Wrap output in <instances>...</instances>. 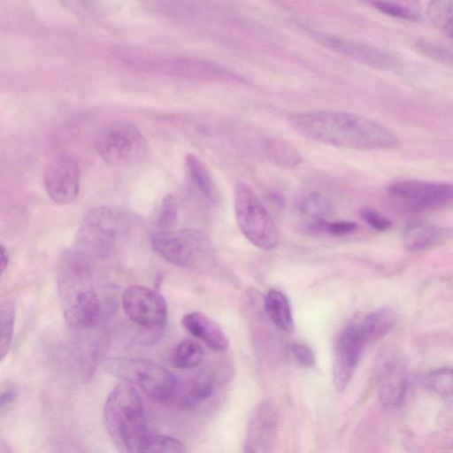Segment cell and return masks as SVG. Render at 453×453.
I'll list each match as a JSON object with an SVG mask.
<instances>
[{
  "label": "cell",
  "mask_w": 453,
  "mask_h": 453,
  "mask_svg": "<svg viewBox=\"0 0 453 453\" xmlns=\"http://www.w3.org/2000/svg\"><path fill=\"white\" fill-rule=\"evenodd\" d=\"M204 357L203 348L197 342L186 339L180 342L173 349L171 362L179 369H191L198 366Z\"/></svg>",
  "instance_id": "cell-23"
},
{
  "label": "cell",
  "mask_w": 453,
  "mask_h": 453,
  "mask_svg": "<svg viewBox=\"0 0 453 453\" xmlns=\"http://www.w3.org/2000/svg\"><path fill=\"white\" fill-rule=\"evenodd\" d=\"M452 238L453 226L416 222L406 228L403 242L408 250L424 251L436 248Z\"/></svg>",
  "instance_id": "cell-15"
},
{
  "label": "cell",
  "mask_w": 453,
  "mask_h": 453,
  "mask_svg": "<svg viewBox=\"0 0 453 453\" xmlns=\"http://www.w3.org/2000/svg\"><path fill=\"white\" fill-rule=\"evenodd\" d=\"M185 166L193 184L204 197L213 201L216 196L215 182L205 164L196 155L188 153L185 157Z\"/></svg>",
  "instance_id": "cell-21"
},
{
  "label": "cell",
  "mask_w": 453,
  "mask_h": 453,
  "mask_svg": "<svg viewBox=\"0 0 453 453\" xmlns=\"http://www.w3.org/2000/svg\"><path fill=\"white\" fill-rule=\"evenodd\" d=\"M1 345L0 357L3 359L8 353L12 341L15 319L13 303L7 301L1 304Z\"/></svg>",
  "instance_id": "cell-25"
},
{
  "label": "cell",
  "mask_w": 453,
  "mask_h": 453,
  "mask_svg": "<svg viewBox=\"0 0 453 453\" xmlns=\"http://www.w3.org/2000/svg\"><path fill=\"white\" fill-rule=\"evenodd\" d=\"M265 307L271 320L282 331L292 333L294 320L287 296L278 289H270L265 296Z\"/></svg>",
  "instance_id": "cell-19"
},
{
  "label": "cell",
  "mask_w": 453,
  "mask_h": 453,
  "mask_svg": "<svg viewBox=\"0 0 453 453\" xmlns=\"http://www.w3.org/2000/svg\"><path fill=\"white\" fill-rule=\"evenodd\" d=\"M443 33L449 38L453 39V5L443 20V22L441 24Z\"/></svg>",
  "instance_id": "cell-34"
},
{
  "label": "cell",
  "mask_w": 453,
  "mask_h": 453,
  "mask_svg": "<svg viewBox=\"0 0 453 453\" xmlns=\"http://www.w3.org/2000/svg\"><path fill=\"white\" fill-rule=\"evenodd\" d=\"M290 126L300 135L338 148L382 150L395 148L399 139L384 125L359 113L317 110L292 114Z\"/></svg>",
  "instance_id": "cell-1"
},
{
  "label": "cell",
  "mask_w": 453,
  "mask_h": 453,
  "mask_svg": "<svg viewBox=\"0 0 453 453\" xmlns=\"http://www.w3.org/2000/svg\"><path fill=\"white\" fill-rule=\"evenodd\" d=\"M153 250L167 262L181 267H201L212 258L210 239L201 230L157 231L150 236Z\"/></svg>",
  "instance_id": "cell-5"
},
{
  "label": "cell",
  "mask_w": 453,
  "mask_h": 453,
  "mask_svg": "<svg viewBox=\"0 0 453 453\" xmlns=\"http://www.w3.org/2000/svg\"><path fill=\"white\" fill-rule=\"evenodd\" d=\"M212 390L211 374L202 371L184 380H178L169 403L185 408L195 407L208 398Z\"/></svg>",
  "instance_id": "cell-17"
},
{
  "label": "cell",
  "mask_w": 453,
  "mask_h": 453,
  "mask_svg": "<svg viewBox=\"0 0 453 453\" xmlns=\"http://www.w3.org/2000/svg\"><path fill=\"white\" fill-rule=\"evenodd\" d=\"M9 261H10V258H9V254H8V251L7 250L4 248V246L2 244L1 245V262H0V265H1V273H3L4 272V270L7 268L8 265H9Z\"/></svg>",
  "instance_id": "cell-35"
},
{
  "label": "cell",
  "mask_w": 453,
  "mask_h": 453,
  "mask_svg": "<svg viewBox=\"0 0 453 453\" xmlns=\"http://www.w3.org/2000/svg\"><path fill=\"white\" fill-rule=\"evenodd\" d=\"M369 4L379 12L394 18L410 21H417L420 19L419 12L405 3L372 1Z\"/></svg>",
  "instance_id": "cell-26"
},
{
  "label": "cell",
  "mask_w": 453,
  "mask_h": 453,
  "mask_svg": "<svg viewBox=\"0 0 453 453\" xmlns=\"http://www.w3.org/2000/svg\"><path fill=\"white\" fill-rule=\"evenodd\" d=\"M288 349L295 360L302 366L312 367L315 365L316 357L313 350L305 344L292 343Z\"/></svg>",
  "instance_id": "cell-31"
},
{
  "label": "cell",
  "mask_w": 453,
  "mask_h": 453,
  "mask_svg": "<svg viewBox=\"0 0 453 453\" xmlns=\"http://www.w3.org/2000/svg\"><path fill=\"white\" fill-rule=\"evenodd\" d=\"M425 385L441 396H453V368H440L430 372L425 378Z\"/></svg>",
  "instance_id": "cell-24"
},
{
  "label": "cell",
  "mask_w": 453,
  "mask_h": 453,
  "mask_svg": "<svg viewBox=\"0 0 453 453\" xmlns=\"http://www.w3.org/2000/svg\"><path fill=\"white\" fill-rule=\"evenodd\" d=\"M302 210L314 219H324L331 210L329 201L322 194L312 192L302 203Z\"/></svg>",
  "instance_id": "cell-29"
},
{
  "label": "cell",
  "mask_w": 453,
  "mask_h": 453,
  "mask_svg": "<svg viewBox=\"0 0 453 453\" xmlns=\"http://www.w3.org/2000/svg\"><path fill=\"white\" fill-rule=\"evenodd\" d=\"M267 157L278 165L295 168L302 162V157L296 148L289 142L280 138H269L264 143Z\"/></svg>",
  "instance_id": "cell-22"
},
{
  "label": "cell",
  "mask_w": 453,
  "mask_h": 453,
  "mask_svg": "<svg viewBox=\"0 0 453 453\" xmlns=\"http://www.w3.org/2000/svg\"><path fill=\"white\" fill-rule=\"evenodd\" d=\"M278 429V414L273 404L261 402L248 424L243 449L245 453H273Z\"/></svg>",
  "instance_id": "cell-14"
},
{
  "label": "cell",
  "mask_w": 453,
  "mask_h": 453,
  "mask_svg": "<svg viewBox=\"0 0 453 453\" xmlns=\"http://www.w3.org/2000/svg\"><path fill=\"white\" fill-rule=\"evenodd\" d=\"M122 306L127 316L143 329L158 334L167 321V306L156 290L141 285L126 288Z\"/></svg>",
  "instance_id": "cell-9"
},
{
  "label": "cell",
  "mask_w": 453,
  "mask_h": 453,
  "mask_svg": "<svg viewBox=\"0 0 453 453\" xmlns=\"http://www.w3.org/2000/svg\"><path fill=\"white\" fill-rule=\"evenodd\" d=\"M366 345L359 326H349L339 335L333 365V380L337 391H343L349 385Z\"/></svg>",
  "instance_id": "cell-12"
},
{
  "label": "cell",
  "mask_w": 453,
  "mask_h": 453,
  "mask_svg": "<svg viewBox=\"0 0 453 453\" xmlns=\"http://www.w3.org/2000/svg\"><path fill=\"white\" fill-rule=\"evenodd\" d=\"M451 411L453 412V410ZM450 418L453 419V414L450 416Z\"/></svg>",
  "instance_id": "cell-37"
},
{
  "label": "cell",
  "mask_w": 453,
  "mask_h": 453,
  "mask_svg": "<svg viewBox=\"0 0 453 453\" xmlns=\"http://www.w3.org/2000/svg\"><path fill=\"white\" fill-rule=\"evenodd\" d=\"M17 395L16 389L11 384L3 385L0 393V410L1 414L12 405Z\"/></svg>",
  "instance_id": "cell-33"
},
{
  "label": "cell",
  "mask_w": 453,
  "mask_h": 453,
  "mask_svg": "<svg viewBox=\"0 0 453 453\" xmlns=\"http://www.w3.org/2000/svg\"><path fill=\"white\" fill-rule=\"evenodd\" d=\"M397 315L389 308H380L367 314L359 326L366 344L374 342L395 326Z\"/></svg>",
  "instance_id": "cell-18"
},
{
  "label": "cell",
  "mask_w": 453,
  "mask_h": 453,
  "mask_svg": "<svg viewBox=\"0 0 453 453\" xmlns=\"http://www.w3.org/2000/svg\"><path fill=\"white\" fill-rule=\"evenodd\" d=\"M1 453H13V452L6 442L2 441Z\"/></svg>",
  "instance_id": "cell-36"
},
{
  "label": "cell",
  "mask_w": 453,
  "mask_h": 453,
  "mask_svg": "<svg viewBox=\"0 0 453 453\" xmlns=\"http://www.w3.org/2000/svg\"><path fill=\"white\" fill-rule=\"evenodd\" d=\"M104 420L119 453H144L151 434L142 400L133 385L122 381L112 388L104 403Z\"/></svg>",
  "instance_id": "cell-3"
},
{
  "label": "cell",
  "mask_w": 453,
  "mask_h": 453,
  "mask_svg": "<svg viewBox=\"0 0 453 453\" xmlns=\"http://www.w3.org/2000/svg\"><path fill=\"white\" fill-rule=\"evenodd\" d=\"M312 35L327 49L363 65L380 70H392L396 66L392 55L370 44L321 32H313Z\"/></svg>",
  "instance_id": "cell-13"
},
{
  "label": "cell",
  "mask_w": 453,
  "mask_h": 453,
  "mask_svg": "<svg viewBox=\"0 0 453 453\" xmlns=\"http://www.w3.org/2000/svg\"><path fill=\"white\" fill-rule=\"evenodd\" d=\"M58 291L64 318L70 327L85 329L98 321L102 307L88 258L79 251L65 252L60 258Z\"/></svg>",
  "instance_id": "cell-2"
},
{
  "label": "cell",
  "mask_w": 453,
  "mask_h": 453,
  "mask_svg": "<svg viewBox=\"0 0 453 453\" xmlns=\"http://www.w3.org/2000/svg\"><path fill=\"white\" fill-rule=\"evenodd\" d=\"M234 201L236 222L242 234L259 249H274L279 242L277 227L253 188L243 181L238 182Z\"/></svg>",
  "instance_id": "cell-6"
},
{
  "label": "cell",
  "mask_w": 453,
  "mask_h": 453,
  "mask_svg": "<svg viewBox=\"0 0 453 453\" xmlns=\"http://www.w3.org/2000/svg\"><path fill=\"white\" fill-rule=\"evenodd\" d=\"M182 326L194 337L214 351H225L228 338L223 329L205 314L199 311L186 313L181 319Z\"/></svg>",
  "instance_id": "cell-16"
},
{
  "label": "cell",
  "mask_w": 453,
  "mask_h": 453,
  "mask_svg": "<svg viewBox=\"0 0 453 453\" xmlns=\"http://www.w3.org/2000/svg\"><path fill=\"white\" fill-rule=\"evenodd\" d=\"M177 218L178 206L175 198L169 194L164 197L160 205L157 221L159 231H170Z\"/></svg>",
  "instance_id": "cell-28"
},
{
  "label": "cell",
  "mask_w": 453,
  "mask_h": 453,
  "mask_svg": "<svg viewBox=\"0 0 453 453\" xmlns=\"http://www.w3.org/2000/svg\"><path fill=\"white\" fill-rule=\"evenodd\" d=\"M106 372L137 387L158 402L169 403L178 379L154 362L131 357H111L103 364Z\"/></svg>",
  "instance_id": "cell-4"
},
{
  "label": "cell",
  "mask_w": 453,
  "mask_h": 453,
  "mask_svg": "<svg viewBox=\"0 0 453 453\" xmlns=\"http://www.w3.org/2000/svg\"><path fill=\"white\" fill-rule=\"evenodd\" d=\"M387 191L415 210H433L453 204V183L401 180L390 183Z\"/></svg>",
  "instance_id": "cell-10"
},
{
  "label": "cell",
  "mask_w": 453,
  "mask_h": 453,
  "mask_svg": "<svg viewBox=\"0 0 453 453\" xmlns=\"http://www.w3.org/2000/svg\"><path fill=\"white\" fill-rule=\"evenodd\" d=\"M359 216L363 221L378 231H386L392 227V222L372 208H362Z\"/></svg>",
  "instance_id": "cell-30"
},
{
  "label": "cell",
  "mask_w": 453,
  "mask_h": 453,
  "mask_svg": "<svg viewBox=\"0 0 453 453\" xmlns=\"http://www.w3.org/2000/svg\"><path fill=\"white\" fill-rule=\"evenodd\" d=\"M95 149L107 165L127 167L142 162L149 147L146 139L134 124L117 121L98 133Z\"/></svg>",
  "instance_id": "cell-7"
},
{
  "label": "cell",
  "mask_w": 453,
  "mask_h": 453,
  "mask_svg": "<svg viewBox=\"0 0 453 453\" xmlns=\"http://www.w3.org/2000/svg\"><path fill=\"white\" fill-rule=\"evenodd\" d=\"M358 225L354 221L349 220H337L334 222H327L326 234L331 235H345L357 231Z\"/></svg>",
  "instance_id": "cell-32"
},
{
  "label": "cell",
  "mask_w": 453,
  "mask_h": 453,
  "mask_svg": "<svg viewBox=\"0 0 453 453\" xmlns=\"http://www.w3.org/2000/svg\"><path fill=\"white\" fill-rule=\"evenodd\" d=\"M116 212L106 207L89 211L77 231V251L84 257L106 258L114 250L119 229Z\"/></svg>",
  "instance_id": "cell-8"
},
{
  "label": "cell",
  "mask_w": 453,
  "mask_h": 453,
  "mask_svg": "<svg viewBox=\"0 0 453 453\" xmlns=\"http://www.w3.org/2000/svg\"><path fill=\"white\" fill-rule=\"evenodd\" d=\"M408 382L405 376L397 371L391 372L379 389L381 405L388 410L398 409L405 400Z\"/></svg>",
  "instance_id": "cell-20"
},
{
  "label": "cell",
  "mask_w": 453,
  "mask_h": 453,
  "mask_svg": "<svg viewBox=\"0 0 453 453\" xmlns=\"http://www.w3.org/2000/svg\"><path fill=\"white\" fill-rule=\"evenodd\" d=\"M43 185L54 203H73L80 192V168L76 158L69 153L53 157L44 171Z\"/></svg>",
  "instance_id": "cell-11"
},
{
  "label": "cell",
  "mask_w": 453,
  "mask_h": 453,
  "mask_svg": "<svg viewBox=\"0 0 453 453\" xmlns=\"http://www.w3.org/2000/svg\"><path fill=\"white\" fill-rule=\"evenodd\" d=\"M144 453H186V448L180 441L170 435L151 434Z\"/></svg>",
  "instance_id": "cell-27"
}]
</instances>
